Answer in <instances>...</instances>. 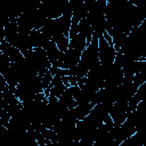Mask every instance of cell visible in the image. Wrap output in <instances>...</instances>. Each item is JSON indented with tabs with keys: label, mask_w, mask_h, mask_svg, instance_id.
<instances>
[{
	"label": "cell",
	"mask_w": 146,
	"mask_h": 146,
	"mask_svg": "<svg viewBox=\"0 0 146 146\" xmlns=\"http://www.w3.org/2000/svg\"><path fill=\"white\" fill-rule=\"evenodd\" d=\"M51 41L55 42L57 49L60 51V52H66L68 50V47H70V39L65 35H58L56 36L55 39H52Z\"/></svg>",
	"instance_id": "cell-2"
},
{
	"label": "cell",
	"mask_w": 146,
	"mask_h": 146,
	"mask_svg": "<svg viewBox=\"0 0 146 146\" xmlns=\"http://www.w3.org/2000/svg\"><path fill=\"white\" fill-rule=\"evenodd\" d=\"M116 50L112 44L106 42L103 36L98 39V60L102 66H110L114 63Z\"/></svg>",
	"instance_id": "cell-1"
}]
</instances>
